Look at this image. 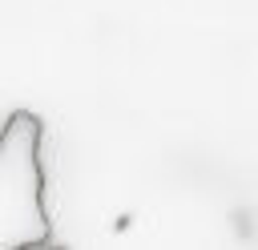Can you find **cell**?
<instances>
[{
	"label": "cell",
	"mask_w": 258,
	"mask_h": 250,
	"mask_svg": "<svg viewBox=\"0 0 258 250\" xmlns=\"http://www.w3.org/2000/svg\"><path fill=\"white\" fill-rule=\"evenodd\" d=\"M40 145L44 121L32 109H12L0 125V250L52 246Z\"/></svg>",
	"instance_id": "6da1fadb"
}]
</instances>
